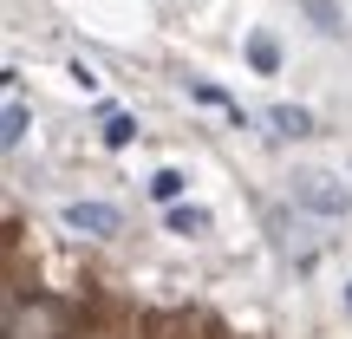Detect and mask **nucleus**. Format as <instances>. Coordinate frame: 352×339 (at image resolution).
Wrapping results in <instances>:
<instances>
[{"label":"nucleus","instance_id":"obj_8","mask_svg":"<svg viewBox=\"0 0 352 339\" xmlns=\"http://www.w3.org/2000/svg\"><path fill=\"white\" fill-rule=\"evenodd\" d=\"M131 138H138V118H124V111H111V118H104V144H111V151H124Z\"/></svg>","mask_w":352,"mask_h":339},{"label":"nucleus","instance_id":"obj_6","mask_svg":"<svg viewBox=\"0 0 352 339\" xmlns=\"http://www.w3.org/2000/svg\"><path fill=\"white\" fill-rule=\"evenodd\" d=\"M183 189H189V176H183V170H157V176H151V196H157V202H170V209H176V196H183Z\"/></svg>","mask_w":352,"mask_h":339},{"label":"nucleus","instance_id":"obj_5","mask_svg":"<svg viewBox=\"0 0 352 339\" xmlns=\"http://www.w3.org/2000/svg\"><path fill=\"white\" fill-rule=\"evenodd\" d=\"M300 13H307V20H314V26H320V33H333V39H340V33H346V13H340V7H333V0H300Z\"/></svg>","mask_w":352,"mask_h":339},{"label":"nucleus","instance_id":"obj_1","mask_svg":"<svg viewBox=\"0 0 352 339\" xmlns=\"http://www.w3.org/2000/svg\"><path fill=\"white\" fill-rule=\"evenodd\" d=\"M287 196H294V209L327 215V222L352 215V189L340 183V176H327V170H294V176H287Z\"/></svg>","mask_w":352,"mask_h":339},{"label":"nucleus","instance_id":"obj_11","mask_svg":"<svg viewBox=\"0 0 352 339\" xmlns=\"http://www.w3.org/2000/svg\"><path fill=\"white\" fill-rule=\"evenodd\" d=\"M346 300H352V287H346Z\"/></svg>","mask_w":352,"mask_h":339},{"label":"nucleus","instance_id":"obj_10","mask_svg":"<svg viewBox=\"0 0 352 339\" xmlns=\"http://www.w3.org/2000/svg\"><path fill=\"white\" fill-rule=\"evenodd\" d=\"M170 228H176V235H202V228H209V209H183V202H176V209H170Z\"/></svg>","mask_w":352,"mask_h":339},{"label":"nucleus","instance_id":"obj_7","mask_svg":"<svg viewBox=\"0 0 352 339\" xmlns=\"http://www.w3.org/2000/svg\"><path fill=\"white\" fill-rule=\"evenodd\" d=\"M248 65H254V72H274V65H280V46H274L267 33H254V39H248Z\"/></svg>","mask_w":352,"mask_h":339},{"label":"nucleus","instance_id":"obj_3","mask_svg":"<svg viewBox=\"0 0 352 339\" xmlns=\"http://www.w3.org/2000/svg\"><path fill=\"white\" fill-rule=\"evenodd\" d=\"M0 144L7 151H20L26 144V98H20V72L7 65V111H0Z\"/></svg>","mask_w":352,"mask_h":339},{"label":"nucleus","instance_id":"obj_9","mask_svg":"<svg viewBox=\"0 0 352 339\" xmlns=\"http://www.w3.org/2000/svg\"><path fill=\"white\" fill-rule=\"evenodd\" d=\"M189 91H196V98H202V105H222V111H235V118H241V105H235V98H228V91H222V85H209V78H189ZM241 124H248V118H241Z\"/></svg>","mask_w":352,"mask_h":339},{"label":"nucleus","instance_id":"obj_2","mask_svg":"<svg viewBox=\"0 0 352 339\" xmlns=\"http://www.w3.org/2000/svg\"><path fill=\"white\" fill-rule=\"evenodd\" d=\"M59 222L72 228V235H118V228H124V215H118L111 202H65Z\"/></svg>","mask_w":352,"mask_h":339},{"label":"nucleus","instance_id":"obj_4","mask_svg":"<svg viewBox=\"0 0 352 339\" xmlns=\"http://www.w3.org/2000/svg\"><path fill=\"white\" fill-rule=\"evenodd\" d=\"M267 124H274V138H314V111H300V105H267Z\"/></svg>","mask_w":352,"mask_h":339}]
</instances>
